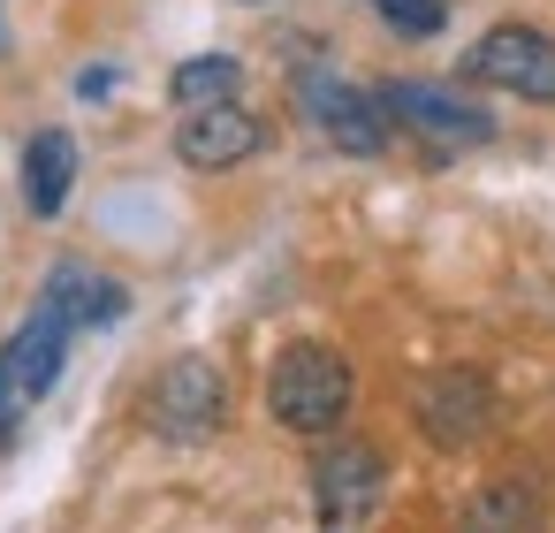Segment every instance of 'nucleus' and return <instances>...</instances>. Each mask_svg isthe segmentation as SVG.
Here are the masks:
<instances>
[{
  "instance_id": "obj_1",
  "label": "nucleus",
  "mask_w": 555,
  "mask_h": 533,
  "mask_svg": "<svg viewBox=\"0 0 555 533\" xmlns=\"http://www.w3.org/2000/svg\"><path fill=\"white\" fill-rule=\"evenodd\" d=\"M350 404H358V373H350V358L335 343H312L305 335V343L274 351V366H267V411L289 434L320 442V434H335L350 419Z\"/></svg>"
},
{
  "instance_id": "obj_2",
  "label": "nucleus",
  "mask_w": 555,
  "mask_h": 533,
  "mask_svg": "<svg viewBox=\"0 0 555 533\" xmlns=\"http://www.w3.org/2000/svg\"><path fill=\"white\" fill-rule=\"evenodd\" d=\"M69 320L54 313V305H31V320L0 343V449L16 442V427L47 404V389L62 381V366H69Z\"/></svg>"
},
{
  "instance_id": "obj_3",
  "label": "nucleus",
  "mask_w": 555,
  "mask_h": 533,
  "mask_svg": "<svg viewBox=\"0 0 555 533\" xmlns=\"http://www.w3.org/2000/svg\"><path fill=\"white\" fill-rule=\"evenodd\" d=\"M221 419H229V381H221L214 358L191 351V358H168V366L153 373V389H145V427H153L160 442H176V449L214 442Z\"/></svg>"
},
{
  "instance_id": "obj_4",
  "label": "nucleus",
  "mask_w": 555,
  "mask_h": 533,
  "mask_svg": "<svg viewBox=\"0 0 555 533\" xmlns=\"http://www.w3.org/2000/svg\"><path fill=\"white\" fill-rule=\"evenodd\" d=\"M464 85H487V92H509V100H532V107H555V39L532 31V24H494L472 39Z\"/></svg>"
},
{
  "instance_id": "obj_5",
  "label": "nucleus",
  "mask_w": 555,
  "mask_h": 533,
  "mask_svg": "<svg viewBox=\"0 0 555 533\" xmlns=\"http://www.w3.org/2000/svg\"><path fill=\"white\" fill-rule=\"evenodd\" d=\"M373 100H380L388 130L434 138V145H487V138H494V115H487L472 92H456V85H418V77H396V85H380Z\"/></svg>"
},
{
  "instance_id": "obj_6",
  "label": "nucleus",
  "mask_w": 555,
  "mask_h": 533,
  "mask_svg": "<svg viewBox=\"0 0 555 533\" xmlns=\"http://www.w3.org/2000/svg\"><path fill=\"white\" fill-rule=\"evenodd\" d=\"M388 495V457L365 442V434H335L320 457H312V503L327 525H358L373 518Z\"/></svg>"
},
{
  "instance_id": "obj_7",
  "label": "nucleus",
  "mask_w": 555,
  "mask_h": 533,
  "mask_svg": "<svg viewBox=\"0 0 555 533\" xmlns=\"http://www.w3.org/2000/svg\"><path fill=\"white\" fill-rule=\"evenodd\" d=\"M411 411H418V434H426L434 449H472V442L494 427V381L472 373V366H456V373H426Z\"/></svg>"
},
{
  "instance_id": "obj_8",
  "label": "nucleus",
  "mask_w": 555,
  "mask_h": 533,
  "mask_svg": "<svg viewBox=\"0 0 555 533\" xmlns=\"http://www.w3.org/2000/svg\"><path fill=\"white\" fill-rule=\"evenodd\" d=\"M297 100H305V115L320 123V138L343 145L350 161H373V153H388V138H396L388 115H380V100L358 92V85H343V77H305Z\"/></svg>"
},
{
  "instance_id": "obj_9",
  "label": "nucleus",
  "mask_w": 555,
  "mask_h": 533,
  "mask_svg": "<svg viewBox=\"0 0 555 533\" xmlns=\"http://www.w3.org/2000/svg\"><path fill=\"white\" fill-rule=\"evenodd\" d=\"M267 145V123L244 107V100H221V107H191L176 123V161L198 168V176H221V168H244L251 153Z\"/></svg>"
},
{
  "instance_id": "obj_10",
  "label": "nucleus",
  "mask_w": 555,
  "mask_h": 533,
  "mask_svg": "<svg viewBox=\"0 0 555 533\" xmlns=\"http://www.w3.org/2000/svg\"><path fill=\"white\" fill-rule=\"evenodd\" d=\"M69 191H77V138L69 130H39L24 145V206L39 221H62Z\"/></svg>"
},
{
  "instance_id": "obj_11",
  "label": "nucleus",
  "mask_w": 555,
  "mask_h": 533,
  "mask_svg": "<svg viewBox=\"0 0 555 533\" xmlns=\"http://www.w3.org/2000/svg\"><path fill=\"white\" fill-rule=\"evenodd\" d=\"M39 305H54V313H62L69 328H115V320H122V305H130V290L69 259V267H54V275H47Z\"/></svg>"
},
{
  "instance_id": "obj_12",
  "label": "nucleus",
  "mask_w": 555,
  "mask_h": 533,
  "mask_svg": "<svg viewBox=\"0 0 555 533\" xmlns=\"http://www.w3.org/2000/svg\"><path fill=\"white\" fill-rule=\"evenodd\" d=\"M456 533H540V503H532L525 480H494V487L472 495V510H464Z\"/></svg>"
},
{
  "instance_id": "obj_13",
  "label": "nucleus",
  "mask_w": 555,
  "mask_h": 533,
  "mask_svg": "<svg viewBox=\"0 0 555 533\" xmlns=\"http://www.w3.org/2000/svg\"><path fill=\"white\" fill-rule=\"evenodd\" d=\"M236 85H244V62H236V54H198V62H183V69L168 77V92H176L183 115H191V107H221V100H236Z\"/></svg>"
},
{
  "instance_id": "obj_14",
  "label": "nucleus",
  "mask_w": 555,
  "mask_h": 533,
  "mask_svg": "<svg viewBox=\"0 0 555 533\" xmlns=\"http://www.w3.org/2000/svg\"><path fill=\"white\" fill-rule=\"evenodd\" d=\"M365 9L396 31V39H434L449 24V0H365Z\"/></svg>"
},
{
  "instance_id": "obj_15",
  "label": "nucleus",
  "mask_w": 555,
  "mask_h": 533,
  "mask_svg": "<svg viewBox=\"0 0 555 533\" xmlns=\"http://www.w3.org/2000/svg\"><path fill=\"white\" fill-rule=\"evenodd\" d=\"M77 92H85V100H107V92H115V69H85V85H77Z\"/></svg>"
}]
</instances>
